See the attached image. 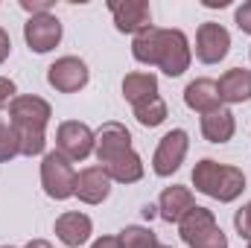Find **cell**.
I'll return each instance as SVG.
<instances>
[{
	"instance_id": "6da1fadb",
	"label": "cell",
	"mask_w": 251,
	"mask_h": 248,
	"mask_svg": "<svg viewBox=\"0 0 251 248\" xmlns=\"http://www.w3.org/2000/svg\"><path fill=\"white\" fill-rule=\"evenodd\" d=\"M131 56L140 64H155L167 76H181L190 67V41L181 29H161L146 26L131 41Z\"/></svg>"
},
{
	"instance_id": "7a4b0ae2",
	"label": "cell",
	"mask_w": 251,
	"mask_h": 248,
	"mask_svg": "<svg viewBox=\"0 0 251 248\" xmlns=\"http://www.w3.org/2000/svg\"><path fill=\"white\" fill-rule=\"evenodd\" d=\"M94 155L105 175L120 184H134L143 178L140 155L131 149V134L120 123H105L94 134Z\"/></svg>"
},
{
	"instance_id": "3957f363",
	"label": "cell",
	"mask_w": 251,
	"mask_h": 248,
	"mask_svg": "<svg viewBox=\"0 0 251 248\" xmlns=\"http://www.w3.org/2000/svg\"><path fill=\"white\" fill-rule=\"evenodd\" d=\"M53 117V108L47 99L35 97V94H26V97H15L9 102V123L18 134V143H21V155H41L44 146H47V137H44V128Z\"/></svg>"
},
{
	"instance_id": "277c9868",
	"label": "cell",
	"mask_w": 251,
	"mask_h": 248,
	"mask_svg": "<svg viewBox=\"0 0 251 248\" xmlns=\"http://www.w3.org/2000/svg\"><path fill=\"white\" fill-rule=\"evenodd\" d=\"M193 184L199 193H204L216 201H234L246 190V175L240 167H228L213 158H201L193 167Z\"/></svg>"
},
{
	"instance_id": "5b68a950",
	"label": "cell",
	"mask_w": 251,
	"mask_h": 248,
	"mask_svg": "<svg viewBox=\"0 0 251 248\" xmlns=\"http://www.w3.org/2000/svg\"><path fill=\"white\" fill-rule=\"evenodd\" d=\"M178 231H181V240L190 248H228V237L222 234V228L216 225L213 210H207V207L196 204L178 222Z\"/></svg>"
},
{
	"instance_id": "8992f818",
	"label": "cell",
	"mask_w": 251,
	"mask_h": 248,
	"mask_svg": "<svg viewBox=\"0 0 251 248\" xmlns=\"http://www.w3.org/2000/svg\"><path fill=\"white\" fill-rule=\"evenodd\" d=\"M41 187L50 198L64 201L76 193V170L62 152H47L41 161Z\"/></svg>"
},
{
	"instance_id": "52a82bcc",
	"label": "cell",
	"mask_w": 251,
	"mask_h": 248,
	"mask_svg": "<svg viewBox=\"0 0 251 248\" xmlns=\"http://www.w3.org/2000/svg\"><path fill=\"white\" fill-rule=\"evenodd\" d=\"M187 149H190V137H187L184 128H173V131H167V134L161 137L155 155H152V170H155V175H161V178L173 175V173L184 164Z\"/></svg>"
},
{
	"instance_id": "ba28073f",
	"label": "cell",
	"mask_w": 251,
	"mask_h": 248,
	"mask_svg": "<svg viewBox=\"0 0 251 248\" xmlns=\"http://www.w3.org/2000/svg\"><path fill=\"white\" fill-rule=\"evenodd\" d=\"M56 152L67 161H85L94 152V131L79 120H64L56 128Z\"/></svg>"
},
{
	"instance_id": "9c48e42d",
	"label": "cell",
	"mask_w": 251,
	"mask_h": 248,
	"mask_svg": "<svg viewBox=\"0 0 251 248\" xmlns=\"http://www.w3.org/2000/svg\"><path fill=\"white\" fill-rule=\"evenodd\" d=\"M91 73L88 64L82 62L79 56H62L47 67V82L59 91V94H76L88 85Z\"/></svg>"
},
{
	"instance_id": "30bf717a",
	"label": "cell",
	"mask_w": 251,
	"mask_h": 248,
	"mask_svg": "<svg viewBox=\"0 0 251 248\" xmlns=\"http://www.w3.org/2000/svg\"><path fill=\"white\" fill-rule=\"evenodd\" d=\"M231 50V35L222 24H201L196 32V59L201 64H219Z\"/></svg>"
},
{
	"instance_id": "8fae6325",
	"label": "cell",
	"mask_w": 251,
	"mask_h": 248,
	"mask_svg": "<svg viewBox=\"0 0 251 248\" xmlns=\"http://www.w3.org/2000/svg\"><path fill=\"white\" fill-rule=\"evenodd\" d=\"M24 38L29 44V50L35 53H50L59 41H62V24L56 15H32L24 24Z\"/></svg>"
},
{
	"instance_id": "7c38bea8",
	"label": "cell",
	"mask_w": 251,
	"mask_h": 248,
	"mask_svg": "<svg viewBox=\"0 0 251 248\" xmlns=\"http://www.w3.org/2000/svg\"><path fill=\"white\" fill-rule=\"evenodd\" d=\"M108 9L114 15V26L120 32H143L152 26V12L146 0H108Z\"/></svg>"
},
{
	"instance_id": "4fadbf2b",
	"label": "cell",
	"mask_w": 251,
	"mask_h": 248,
	"mask_svg": "<svg viewBox=\"0 0 251 248\" xmlns=\"http://www.w3.org/2000/svg\"><path fill=\"white\" fill-rule=\"evenodd\" d=\"M111 193V178L105 175L102 167H85L79 175H76V193L79 201L85 204H102Z\"/></svg>"
},
{
	"instance_id": "5bb4252c",
	"label": "cell",
	"mask_w": 251,
	"mask_h": 248,
	"mask_svg": "<svg viewBox=\"0 0 251 248\" xmlns=\"http://www.w3.org/2000/svg\"><path fill=\"white\" fill-rule=\"evenodd\" d=\"M216 91H219V102H228V105L249 102L251 99V70H246V67L225 70L222 79L216 82Z\"/></svg>"
},
{
	"instance_id": "9a60e30c",
	"label": "cell",
	"mask_w": 251,
	"mask_h": 248,
	"mask_svg": "<svg viewBox=\"0 0 251 248\" xmlns=\"http://www.w3.org/2000/svg\"><path fill=\"white\" fill-rule=\"evenodd\" d=\"M91 231H94L91 216H85V213H79V210H67V213H62V216L56 219V237H59L67 248L85 246L88 237H91Z\"/></svg>"
},
{
	"instance_id": "2e32d148",
	"label": "cell",
	"mask_w": 251,
	"mask_h": 248,
	"mask_svg": "<svg viewBox=\"0 0 251 248\" xmlns=\"http://www.w3.org/2000/svg\"><path fill=\"white\" fill-rule=\"evenodd\" d=\"M193 207H196L193 193H190L187 187H181V184H173V187H167V190L161 193L158 216H161L164 222H181Z\"/></svg>"
},
{
	"instance_id": "e0dca14e",
	"label": "cell",
	"mask_w": 251,
	"mask_h": 248,
	"mask_svg": "<svg viewBox=\"0 0 251 248\" xmlns=\"http://www.w3.org/2000/svg\"><path fill=\"white\" fill-rule=\"evenodd\" d=\"M234 131H237L234 114L225 105L201 114V134H204V140H210V143H228L234 137Z\"/></svg>"
},
{
	"instance_id": "ac0fdd59",
	"label": "cell",
	"mask_w": 251,
	"mask_h": 248,
	"mask_svg": "<svg viewBox=\"0 0 251 248\" xmlns=\"http://www.w3.org/2000/svg\"><path fill=\"white\" fill-rule=\"evenodd\" d=\"M184 105L190 111H199V114H207L213 108H219V91H216V82L213 79H196L184 88Z\"/></svg>"
},
{
	"instance_id": "d6986e66",
	"label": "cell",
	"mask_w": 251,
	"mask_h": 248,
	"mask_svg": "<svg viewBox=\"0 0 251 248\" xmlns=\"http://www.w3.org/2000/svg\"><path fill=\"white\" fill-rule=\"evenodd\" d=\"M123 97L131 105H140L158 97V76L155 73H128L123 79Z\"/></svg>"
},
{
	"instance_id": "ffe728a7",
	"label": "cell",
	"mask_w": 251,
	"mask_h": 248,
	"mask_svg": "<svg viewBox=\"0 0 251 248\" xmlns=\"http://www.w3.org/2000/svg\"><path fill=\"white\" fill-rule=\"evenodd\" d=\"M134 117H137V123L140 125L155 128V125H161L164 120H167V102H164L161 97H152V99L134 105Z\"/></svg>"
},
{
	"instance_id": "44dd1931",
	"label": "cell",
	"mask_w": 251,
	"mask_h": 248,
	"mask_svg": "<svg viewBox=\"0 0 251 248\" xmlns=\"http://www.w3.org/2000/svg\"><path fill=\"white\" fill-rule=\"evenodd\" d=\"M120 246L123 248H158V237L143 228V225H126L120 231Z\"/></svg>"
},
{
	"instance_id": "7402d4cb",
	"label": "cell",
	"mask_w": 251,
	"mask_h": 248,
	"mask_svg": "<svg viewBox=\"0 0 251 248\" xmlns=\"http://www.w3.org/2000/svg\"><path fill=\"white\" fill-rule=\"evenodd\" d=\"M15 155H21L18 134H15V128H12V123H9L6 117H0V164L12 161Z\"/></svg>"
},
{
	"instance_id": "603a6c76",
	"label": "cell",
	"mask_w": 251,
	"mask_h": 248,
	"mask_svg": "<svg viewBox=\"0 0 251 248\" xmlns=\"http://www.w3.org/2000/svg\"><path fill=\"white\" fill-rule=\"evenodd\" d=\"M234 225H237L240 237L251 240V201H249V204H243V207L234 213Z\"/></svg>"
},
{
	"instance_id": "cb8c5ba5",
	"label": "cell",
	"mask_w": 251,
	"mask_h": 248,
	"mask_svg": "<svg viewBox=\"0 0 251 248\" xmlns=\"http://www.w3.org/2000/svg\"><path fill=\"white\" fill-rule=\"evenodd\" d=\"M21 9L29 15H50L53 0H21Z\"/></svg>"
},
{
	"instance_id": "d4e9b609",
	"label": "cell",
	"mask_w": 251,
	"mask_h": 248,
	"mask_svg": "<svg viewBox=\"0 0 251 248\" xmlns=\"http://www.w3.org/2000/svg\"><path fill=\"white\" fill-rule=\"evenodd\" d=\"M234 21H237V26H240L246 35H251V0H246V3L234 12Z\"/></svg>"
},
{
	"instance_id": "484cf974",
	"label": "cell",
	"mask_w": 251,
	"mask_h": 248,
	"mask_svg": "<svg viewBox=\"0 0 251 248\" xmlns=\"http://www.w3.org/2000/svg\"><path fill=\"white\" fill-rule=\"evenodd\" d=\"M12 99H15V82L6 79V76H0V108H6Z\"/></svg>"
},
{
	"instance_id": "4316f807",
	"label": "cell",
	"mask_w": 251,
	"mask_h": 248,
	"mask_svg": "<svg viewBox=\"0 0 251 248\" xmlns=\"http://www.w3.org/2000/svg\"><path fill=\"white\" fill-rule=\"evenodd\" d=\"M9 53H12V38H9V32L0 26V64L9 59Z\"/></svg>"
},
{
	"instance_id": "83f0119b",
	"label": "cell",
	"mask_w": 251,
	"mask_h": 248,
	"mask_svg": "<svg viewBox=\"0 0 251 248\" xmlns=\"http://www.w3.org/2000/svg\"><path fill=\"white\" fill-rule=\"evenodd\" d=\"M91 248H123V246H120V237H100Z\"/></svg>"
},
{
	"instance_id": "f1b7e54d",
	"label": "cell",
	"mask_w": 251,
	"mask_h": 248,
	"mask_svg": "<svg viewBox=\"0 0 251 248\" xmlns=\"http://www.w3.org/2000/svg\"><path fill=\"white\" fill-rule=\"evenodd\" d=\"M201 6L204 9H222V6H228V0H201Z\"/></svg>"
},
{
	"instance_id": "f546056e",
	"label": "cell",
	"mask_w": 251,
	"mask_h": 248,
	"mask_svg": "<svg viewBox=\"0 0 251 248\" xmlns=\"http://www.w3.org/2000/svg\"><path fill=\"white\" fill-rule=\"evenodd\" d=\"M24 248H53V246H50L47 240H29V243H26Z\"/></svg>"
},
{
	"instance_id": "4dcf8cb0",
	"label": "cell",
	"mask_w": 251,
	"mask_h": 248,
	"mask_svg": "<svg viewBox=\"0 0 251 248\" xmlns=\"http://www.w3.org/2000/svg\"><path fill=\"white\" fill-rule=\"evenodd\" d=\"M143 216H146V219L158 216V207H155V204H146V207H143Z\"/></svg>"
},
{
	"instance_id": "1f68e13d",
	"label": "cell",
	"mask_w": 251,
	"mask_h": 248,
	"mask_svg": "<svg viewBox=\"0 0 251 248\" xmlns=\"http://www.w3.org/2000/svg\"><path fill=\"white\" fill-rule=\"evenodd\" d=\"M158 248H173V246H158Z\"/></svg>"
},
{
	"instance_id": "d6a6232c",
	"label": "cell",
	"mask_w": 251,
	"mask_h": 248,
	"mask_svg": "<svg viewBox=\"0 0 251 248\" xmlns=\"http://www.w3.org/2000/svg\"><path fill=\"white\" fill-rule=\"evenodd\" d=\"M0 248H12V246H0Z\"/></svg>"
},
{
	"instance_id": "836d02e7",
	"label": "cell",
	"mask_w": 251,
	"mask_h": 248,
	"mask_svg": "<svg viewBox=\"0 0 251 248\" xmlns=\"http://www.w3.org/2000/svg\"><path fill=\"white\" fill-rule=\"evenodd\" d=\"M249 248H251V240H249Z\"/></svg>"
}]
</instances>
